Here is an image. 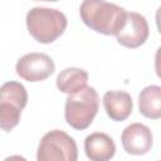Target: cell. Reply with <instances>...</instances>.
<instances>
[{
	"mask_svg": "<svg viewBox=\"0 0 161 161\" xmlns=\"http://www.w3.org/2000/svg\"><path fill=\"white\" fill-rule=\"evenodd\" d=\"M28 93L25 87L15 80L6 82L0 88V126L10 132L20 121L21 111L26 106Z\"/></svg>",
	"mask_w": 161,
	"mask_h": 161,
	"instance_id": "cell-4",
	"label": "cell"
},
{
	"mask_svg": "<svg viewBox=\"0 0 161 161\" xmlns=\"http://www.w3.org/2000/svg\"><path fill=\"white\" fill-rule=\"evenodd\" d=\"M140 113L150 119L161 118V87L147 86L138 96Z\"/></svg>",
	"mask_w": 161,
	"mask_h": 161,
	"instance_id": "cell-12",
	"label": "cell"
},
{
	"mask_svg": "<svg viewBox=\"0 0 161 161\" xmlns=\"http://www.w3.org/2000/svg\"><path fill=\"white\" fill-rule=\"evenodd\" d=\"M103 107L107 116L116 122L125 121L133 109L131 96L125 91H108L103 96Z\"/></svg>",
	"mask_w": 161,
	"mask_h": 161,
	"instance_id": "cell-9",
	"label": "cell"
},
{
	"mask_svg": "<svg viewBox=\"0 0 161 161\" xmlns=\"http://www.w3.org/2000/svg\"><path fill=\"white\" fill-rule=\"evenodd\" d=\"M84 152L92 161H108L116 153V145L107 133L93 132L84 140Z\"/></svg>",
	"mask_w": 161,
	"mask_h": 161,
	"instance_id": "cell-10",
	"label": "cell"
},
{
	"mask_svg": "<svg viewBox=\"0 0 161 161\" xmlns=\"http://www.w3.org/2000/svg\"><path fill=\"white\" fill-rule=\"evenodd\" d=\"M121 141L127 153L141 156L151 150L153 137L151 130L147 126L142 123H131L123 130Z\"/></svg>",
	"mask_w": 161,
	"mask_h": 161,
	"instance_id": "cell-8",
	"label": "cell"
},
{
	"mask_svg": "<svg viewBox=\"0 0 161 161\" xmlns=\"http://www.w3.org/2000/svg\"><path fill=\"white\" fill-rule=\"evenodd\" d=\"M26 28L29 34L42 44H50L67 29V16L50 8H33L26 14Z\"/></svg>",
	"mask_w": 161,
	"mask_h": 161,
	"instance_id": "cell-2",
	"label": "cell"
},
{
	"mask_svg": "<svg viewBox=\"0 0 161 161\" xmlns=\"http://www.w3.org/2000/svg\"><path fill=\"white\" fill-rule=\"evenodd\" d=\"M150 34V28L146 18L140 13L131 11L127 14V20L121 31L116 35L118 44L125 48L135 49L145 44Z\"/></svg>",
	"mask_w": 161,
	"mask_h": 161,
	"instance_id": "cell-7",
	"label": "cell"
},
{
	"mask_svg": "<svg viewBox=\"0 0 161 161\" xmlns=\"http://www.w3.org/2000/svg\"><path fill=\"white\" fill-rule=\"evenodd\" d=\"M156 25H157V30L161 34V6L157 9L156 11Z\"/></svg>",
	"mask_w": 161,
	"mask_h": 161,
	"instance_id": "cell-14",
	"label": "cell"
},
{
	"mask_svg": "<svg viewBox=\"0 0 161 161\" xmlns=\"http://www.w3.org/2000/svg\"><path fill=\"white\" fill-rule=\"evenodd\" d=\"M36 1H50V3H55L58 0H36Z\"/></svg>",
	"mask_w": 161,
	"mask_h": 161,
	"instance_id": "cell-15",
	"label": "cell"
},
{
	"mask_svg": "<svg viewBox=\"0 0 161 161\" xmlns=\"http://www.w3.org/2000/svg\"><path fill=\"white\" fill-rule=\"evenodd\" d=\"M127 14L123 8L106 0H83L79 6L82 21L103 35H117L126 24Z\"/></svg>",
	"mask_w": 161,
	"mask_h": 161,
	"instance_id": "cell-1",
	"label": "cell"
},
{
	"mask_svg": "<svg viewBox=\"0 0 161 161\" xmlns=\"http://www.w3.org/2000/svg\"><path fill=\"white\" fill-rule=\"evenodd\" d=\"M88 73L84 69L70 67L63 69L57 75V88L65 94L75 93L87 87Z\"/></svg>",
	"mask_w": 161,
	"mask_h": 161,
	"instance_id": "cell-11",
	"label": "cell"
},
{
	"mask_svg": "<svg viewBox=\"0 0 161 161\" xmlns=\"http://www.w3.org/2000/svg\"><path fill=\"white\" fill-rule=\"evenodd\" d=\"M77 158V143L64 131L53 130L42 137L36 151L38 161H75Z\"/></svg>",
	"mask_w": 161,
	"mask_h": 161,
	"instance_id": "cell-5",
	"label": "cell"
},
{
	"mask_svg": "<svg viewBox=\"0 0 161 161\" xmlns=\"http://www.w3.org/2000/svg\"><path fill=\"white\" fill-rule=\"evenodd\" d=\"M155 72L157 77L161 79V47H158L155 54Z\"/></svg>",
	"mask_w": 161,
	"mask_h": 161,
	"instance_id": "cell-13",
	"label": "cell"
},
{
	"mask_svg": "<svg viewBox=\"0 0 161 161\" xmlns=\"http://www.w3.org/2000/svg\"><path fill=\"white\" fill-rule=\"evenodd\" d=\"M99 107V97L93 87L68 94L64 106V117L67 123L78 131L86 130L93 122Z\"/></svg>",
	"mask_w": 161,
	"mask_h": 161,
	"instance_id": "cell-3",
	"label": "cell"
},
{
	"mask_svg": "<svg viewBox=\"0 0 161 161\" xmlns=\"http://www.w3.org/2000/svg\"><path fill=\"white\" fill-rule=\"evenodd\" d=\"M16 74L26 82H42L55 70L53 59L44 53H28L23 55L15 65Z\"/></svg>",
	"mask_w": 161,
	"mask_h": 161,
	"instance_id": "cell-6",
	"label": "cell"
}]
</instances>
